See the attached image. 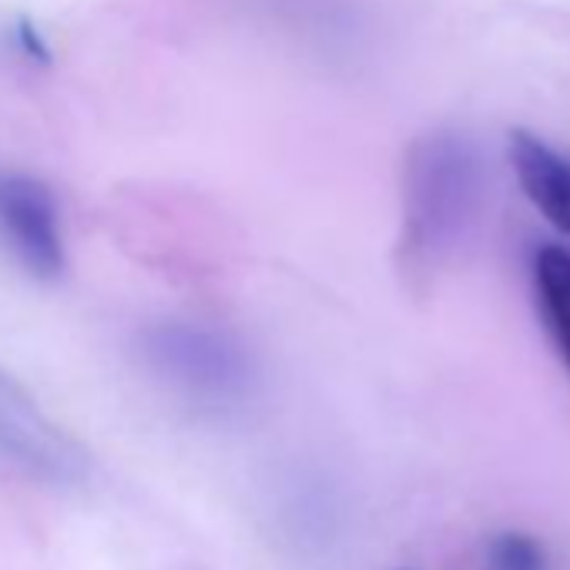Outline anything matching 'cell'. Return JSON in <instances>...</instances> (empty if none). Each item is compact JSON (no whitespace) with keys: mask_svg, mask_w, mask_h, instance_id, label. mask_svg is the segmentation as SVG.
<instances>
[{"mask_svg":"<svg viewBox=\"0 0 570 570\" xmlns=\"http://www.w3.org/2000/svg\"><path fill=\"white\" fill-rule=\"evenodd\" d=\"M483 202V161L460 131H426L403 155L396 268L413 285L443 272Z\"/></svg>","mask_w":570,"mask_h":570,"instance_id":"1","label":"cell"},{"mask_svg":"<svg viewBox=\"0 0 570 570\" xmlns=\"http://www.w3.org/2000/svg\"><path fill=\"white\" fill-rule=\"evenodd\" d=\"M141 350L165 386L202 406L238 403L255 380L248 353L232 336L195 323H161L145 333Z\"/></svg>","mask_w":570,"mask_h":570,"instance_id":"2","label":"cell"},{"mask_svg":"<svg viewBox=\"0 0 570 570\" xmlns=\"http://www.w3.org/2000/svg\"><path fill=\"white\" fill-rule=\"evenodd\" d=\"M0 463L51 487H75L88 473L85 450L8 376H0Z\"/></svg>","mask_w":570,"mask_h":570,"instance_id":"3","label":"cell"},{"mask_svg":"<svg viewBox=\"0 0 570 570\" xmlns=\"http://www.w3.org/2000/svg\"><path fill=\"white\" fill-rule=\"evenodd\" d=\"M0 242L35 278H58L68 265L58 208L48 188L24 175L0 178Z\"/></svg>","mask_w":570,"mask_h":570,"instance_id":"4","label":"cell"},{"mask_svg":"<svg viewBox=\"0 0 570 570\" xmlns=\"http://www.w3.org/2000/svg\"><path fill=\"white\" fill-rule=\"evenodd\" d=\"M507 155L527 202L563 235H570V158L557 151L547 138L513 128L507 138Z\"/></svg>","mask_w":570,"mask_h":570,"instance_id":"5","label":"cell"},{"mask_svg":"<svg viewBox=\"0 0 570 570\" xmlns=\"http://www.w3.org/2000/svg\"><path fill=\"white\" fill-rule=\"evenodd\" d=\"M530 285L537 320L560 360L570 373V248L563 245H537L530 258Z\"/></svg>","mask_w":570,"mask_h":570,"instance_id":"6","label":"cell"},{"mask_svg":"<svg viewBox=\"0 0 570 570\" xmlns=\"http://www.w3.org/2000/svg\"><path fill=\"white\" fill-rule=\"evenodd\" d=\"M487 570H550L547 550L523 530H503L487 543Z\"/></svg>","mask_w":570,"mask_h":570,"instance_id":"7","label":"cell"}]
</instances>
